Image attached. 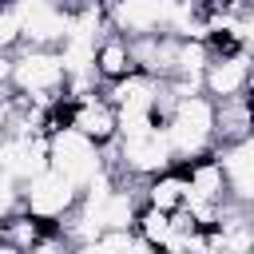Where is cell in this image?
Listing matches in <instances>:
<instances>
[{"label": "cell", "mask_w": 254, "mask_h": 254, "mask_svg": "<svg viewBox=\"0 0 254 254\" xmlns=\"http://www.w3.org/2000/svg\"><path fill=\"white\" fill-rule=\"evenodd\" d=\"M8 91L40 111L60 107L67 91V67L60 48H16L8 67Z\"/></svg>", "instance_id": "cell-1"}, {"label": "cell", "mask_w": 254, "mask_h": 254, "mask_svg": "<svg viewBox=\"0 0 254 254\" xmlns=\"http://www.w3.org/2000/svg\"><path fill=\"white\" fill-rule=\"evenodd\" d=\"M159 127L167 135V147H171L175 167H187L194 159H206L218 147V139H214V103L202 91L179 95L175 107H171V115Z\"/></svg>", "instance_id": "cell-2"}, {"label": "cell", "mask_w": 254, "mask_h": 254, "mask_svg": "<svg viewBox=\"0 0 254 254\" xmlns=\"http://www.w3.org/2000/svg\"><path fill=\"white\" fill-rule=\"evenodd\" d=\"M103 151H107V171H111L115 179H123V183H147V179H155L159 171L175 167L163 127L115 135V143H107Z\"/></svg>", "instance_id": "cell-3"}, {"label": "cell", "mask_w": 254, "mask_h": 254, "mask_svg": "<svg viewBox=\"0 0 254 254\" xmlns=\"http://www.w3.org/2000/svg\"><path fill=\"white\" fill-rule=\"evenodd\" d=\"M48 167L83 190L87 183L107 175V151L99 143L75 135L71 127H56V131H48Z\"/></svg>", "instance_id": "cell-4"}, {"label": "cell", "mask_w": 254, "mask_h": 254, "mask_svg": "<svg viewBox=\"0 0 254 254\" xmlns=\"http://www.w3.org/2000/svg\"><path fill=\"white\" fill-rule=\"evenodd\" d=\"M75 206H79V187L52 167H44L40 175H32L20 187V210L40 218L44 226H60Z\"/></svg>", "instance_id": "cell-5"}, {"label": "cell", "mask_w": 254, "mask_h": 254, "mask_svg": "<svg viewBox=\"0 0 254 254\" xmlns=\"http://www.w3.org/2000/svg\"><path fill=\"white\" fill-rule=\"evenodd\" d=\"M60 119H64V127H71L75 135H83V139H91V143H99V147L115 143V135H119L115 107L103 99L99 87H95V91H79V95H64Z\"/></svg>", "instance_id": "cell-6"}, {"label": "cell", "mask_w": 254, "mask_h": 254, "mask_svg": "<svg viewBox=\"0 0 254 254\" xmlns=\"http://www.w3.org/2000/svg\"><path fill=\"white\" fill-rule=\"evenodd\" d=\"M250 87H254L250 52H222V56H210V64H206L202 75H198V91H202L210 103L242 99V95H250Z\"/></svg>", "instance_id": "cell-7"}, {"label": "cell", "mask_w": 254, "mask_h": 254, "mask_svg": "<svg viewBox=\"0 0 254 254\" xmlns=\"http://www.w3.org/2000/svg\"><path fill=\"white\" fill-rule=\"evenodd\" d=\"M103 12H107L111 32H119L127 40H143V36L167 32L171 0H103Z\"/></svg>", "instance_id": "cell-8"}, {"label": "cell", "mask_w": 254, "mask_h": 254, "mask_svg": "<svg viewBox=\"0 0 254 254\" xmlns=\"http://www.w3.org/2000/svg\"><path fill=\"white\" fill-rule=\"evenodd\" d=\"M214 163L222 171L226 198L234 206H254V135L250 139H234V143H218L214 147Z\"/></svg>", "instance_id": "cell-9"}, {"label": "cell", "mask_w": 254, "mask_h": 254, "mask_svg": "<svg viewBox=\"0 0 254 254\" xmlns=\"http://www.w3.org/2000/svg\"><path fill=\"white\" fill-rule=\"evenodd\" d=\"M48 167V135H0V179L24 187Z\"/></svg>", "instance_id": "cell-10"}, {"label": "cell", "mask_w": 254, "mask_h": 254, "mask_svg": "<svg viewBox=\"0 0 254 254\" xmlns=\"http://www.w3.org/2000/svg\"><path fill=\"white\" fill-rule=\"evenodd\" d=\"M91 71H95L99 87H103V83H115V79H123V75H131V71H135L131 40L119 36V32H103V36L95 40V48H91Z\"/></svg>", "instance_id": "cell-11"}, {"label": "cell", "mask_w": 254, "mask_h": 254, "mask_svg": "<svg viewBox=\"0 0 254 254\" xmlns=\"http://www.w3.org/2000/svg\"><path fill=\"white\" fill-rule=\"evenodd\" d=\"M183 202H187V175H183V167H167L155 179L139 183V206H151V210H163V214H179Z\"/></svg>", "instance_id": "cell-12"}, {"label": "cell", "mask_w": 254, "mask_h": 254, "mask_svg": "<svg viewBox=\"0 0 254 254\" xmlns=\"http://www.w3.org/2000/svg\"><path fill=\"white\" fill-rule=\"evenodd\" d=\"M250 135H254L250 95L214 103V139H218V143H234V139H250Z\"/></svg>", "instance_id": "cell-13"}, {"label": "cell", "mask_w": 254, "mask_h": 254, "mask_svg": "<svg viewBox=\"0 0 254 254\" xmlns=\"http://www.w3.org/2000/svg\"><path fill=\"white\" fill-rule=\"evenodd\" d=\"M44 230H52V226H44L40 218H32L28 210H16L8 222H0V238L8 242V246H16V250H32L40 238H44Z\"/></svg>", "instance_id": "cell-14"}, {"label": "cell", "mask_w": 254, "mask_h": 254, "mask_svg": "<svg viewBox=\"0 0 254 254\" xmlns=\"http://www.w3.org/2000/svg\"><path fill=\"white\" fill-rule=\"evenodd\" d=\"M131 246H135V230H99L87 246L71 254H131Z\"/></svg>", "instance_id": "cell-15"}, {"label": "cell", "mask_w": 254, "mask_h": 254, "mask_svg": "<svg viewBox=\"0 0 254 254\" xmlns=\"http://www.w3.org/2000/svg\"><path fill=\"white\" fill-rule=\"evenodd\" d=\"M20 48V12L16 0H0V56H12Z\"/></svg>", "instance_id": "cell-16"}, {"label": "cell", "mask_w": 254, "mask_h": 254, "mask_svg": "<svg viewBox=\"0 0 254 254\" xmlns=\"http://www.w3.org/2000/svg\"><path fill=\"white\" fill-rule=\"evenodd\" d=\"M28 254H71V246H67V238H64V234L52 226V230H44V238H40V242H36Z\"/></svg>", "instance_id": "cell-17"}, {"label": "cell", "mask_w": 254, "mask_h": 254, "mask_svg": "<svg viewBox=\"0 0 254 254\" xmlns=\"http://www.w3.org/2000/svg\"><path fill=\"white\" fill-rule=\"evenodd\" d=\"M20 210V187L12 179H0V222H8Z\"/></svg>", "instance_id": "cell-18"}, {"label": "cell", "mask_w": 254, "mask_h": 254, "mask_svg": "<svg viewBox=\"0 0 254 254\" xmlns=\"http://www.w3.org/2000/svg\"><path fill=\"white\" fill-rule=\"evenodd\" d=\"M0 254H24V250H16V246H8V242L0 238Z\"/></svg>", "instance_id": "cell-19"}, {"label": "cell", "mask_w": 254, "mask_h": 254, "mask_svg": "<svg viewBox=\"0 0 254 254\" xmlns=\"http://www.w3.org/2000/svg\"><path fill=\"white\" fill-rule=\"evenodd\" d=\"M238 4H250V0H238Z\"/></svg>", "instance_id": "cell-20"}]
</instances>
